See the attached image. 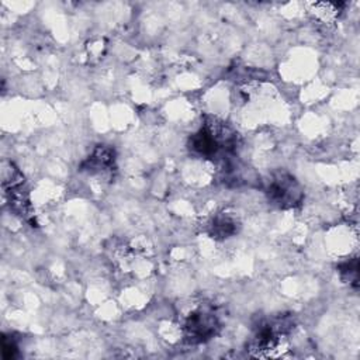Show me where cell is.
<instances>
[{
    "mask_svg": "<svg viewBox=\"0 0 360 360\" xmlns=\"http://www.w3.org/2000/svg\"><path fill=\"white\" fill-rule=\"evenodd\" d=\"M218 328V318L214 311L208 308H195L186 316L184 332L190 342H204L212 338L217 333Z\"/></svg>",
    "mask_w": 360,
    "mask_h": 360,
    "instance_id": "6da1fadb",
    "label": "cell"
},
{
    "mask_svg": "<svg viewBox=\"0 0 360 360\" xmlns=\"http://www.w3.org/2000/svg\"><path fill=\"white\" fill-rule=\"evenodd\" d=\"M267 194L270 201L280 207H292L302 197L298 183L287 173H277L271 177L267 186Z\"/></svg>",
    "mask_w": 360,
    "mask_h": 360,
    "instance_id": "7a4b0ae2",
    "label": "cell"
},
{
    "mask_svg": "<svg viewBox=\"0 0 360 360\" xmlns=\"http://www.w3.org/2000/svg\"><path fill=\"white\" fill-rule=\"evenodd\" d=\"M114 165V152L107 146H97L93 153L86 159L83 167L89 172H105Z\"/></svg>",
    "mask_w": 360,
    "mask_h": 360,
    "instance_id": "3957f363",
    "label": "cell"
},
{
    "mask_svg": "<svg viewBox=\"0 0 360 360\" xmlns=\"http://www.w3.org/2000/svg\"><path fill=\"white\" fill-rule=\"evenodd\" d=\"M212 232L218 238H226L235 232V222L228 217H219L212 224Z\"/></svg>",
    "mask_w": 360,
    "mask_h": 360,
    "instance_id": "277c9868",
    "label": "cell"
}]
</instances>
